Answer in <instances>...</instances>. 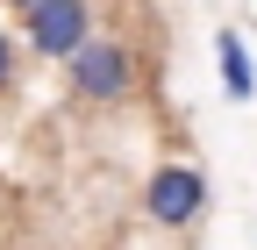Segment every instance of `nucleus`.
<instances>
[{
	"label": "nucleus",
	"instance_id": "obj_1",
	"mask_svg": "<svg viewBox=\"0 0 257 250\" xmlns=\"http://www.w3.org/2000/svg\"><path fill=\"white\" fill-rule=\"evenodd\" d=\"M136 86H143V57L128 36H86L64 57V93L79 107H121L136 100Z\"/></svg>",
	"mask_w": 257,
	"mask_h": 250
},
{
	"label": "nucleus",
	"instance_id": "obj_5",
	"mask_svg": "<svg viewBox=\"0 0 257 250\" xmlns=\"http://www.w3.org/2000/svg\"><path fill=\"white\" fill-rule=\"evenodd\" d=\"M15 72H22V57H15V36H8V29H0V93L15 86Z\"/></svg>",
	"mask_w": 257,
	"mask_h": 250
},
{
	"label": "nucleus",
	"instance_id": "obj_2",
	"mask_svg": "<svg viewBox=\"0 0 257 250\" xmlns=\"http://www.w3.org/2000/svg\"><path fill=\"white\" fill-rule=\"evenodd\" d=\"M143 214H150V229H165V236H186V229L207 214V172L193 165V158H172V165H157V172L143 179Z\"/></svg>",
	"mask_w": 257,
	"mask_h": 250
},
{
	"label": "nucleus",
	"instance_id": "obj_3",
	"mask_svg": "<svg viewBox=\"0 0 257 250\" xmlns=\"http://www.w3.org/2000/svg\"><path fill=\"white\" fill-rule=\"evenodd\" d=\"M86 36H93V0H29V8H22V43H29V57L64 65Z\"/></svg>",
	"mask_w": 257,
	"mask_h": 250
},
{
	"label": "nucleus",
	"instance_id": "obj_4",
	"mask_svg": "<svg viewBox=\"0 0 257 250\" xmlns=\"http://www.w3.org/2000/svg\"><path fill=\"white\" fill-rule=\"evenodd\" d=\"M214 65H221V93H229L236 107L257 100V65H250V50H243L236 29H214Z\"/></svg>",
	"mask_w": 257,
	"mask_h": 250
},
{
	"label": "nucleus",
	"instance_id": "obj_6",
	"mask_svg": "<svg viewBox=\"0 0 257 250\" xmlns=\"http://www.w3.org/2000/svg\"><path fill=\"white\" fill-rule=\"evenodd\" d=\"M0 8H15V15H22V8H29V0H0Z\"/></svg>",
	"mask_w": 257,
	"mask_h": 250
}]
</instances>
